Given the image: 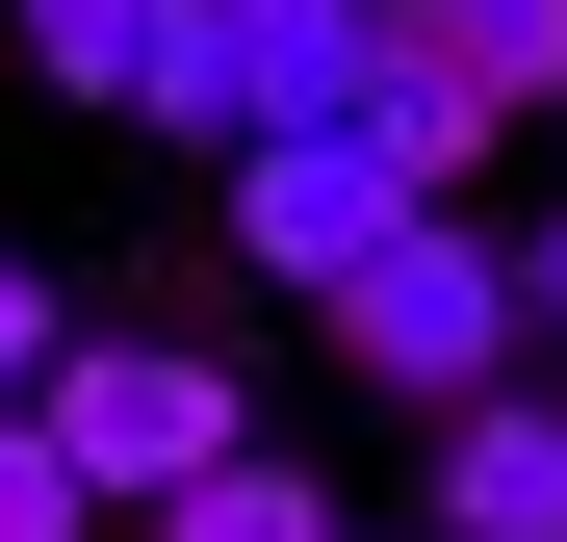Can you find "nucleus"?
<instances>
[{
  "label": "nucleus",
  "instance_id": "9d476101",
  "mask_svg": "<svg viewBox=\"0 0 567 542\" xmlns=\"http://www.w3.org/2000/svg\"><path fill=\"white\" fill-rule=\"evenodd\" d=\"M130 52H155V0H27V78L52 104H130Z\"/></svg>",
  "mask_w": 567,
  "mask_h": 542
},
{
  "label": "nucleus",
  "instance_id": "7ed1b4c3",
  "mask_svg": "<svg viewBox=\"0 0 567 542\" xmlns=\"http://www.w3.org/2000/svg\"><path fill=\"white\" fill-rule=\"evenodd\" d=\"M388 233H413V181L361 130H233V258H258V285H361Z\"/></svg>",
  "mask_w": 567,
  "mask_h": 542
},
{
  "label": "nucleus",
  "instance_id": "f257e3e1",
  "mask_svg": "<svg viewBox=\"0 0 567 542\" xmlns=\"http://www.w3.org/2000/svg\"><path fill=\"white\" fill-rule=\"evenodd\" d=\"M27 439L78 466V517H155L181 466H233L258 413H233V361H207V336H52V361H27Z\"/></svg>",
  "mask_w": 567,
  "mask_h": 542
},
{
  "label": "nucleus",
  "instance_id": "6e6552de",
  "mask_svg": "<svg viewBox=\"0 0 567 542\" xmlns=\"http://www.w3.org/2000/svg\"><path fill=\"white\" fill-rule=\"evenodd\" d=\"M155 542H336V491L233 439V466H181V491H155Z\"/></svg>",
  "mask_w": 567,
  "mask_h": 542
},
{
  "label": "nucleus",
  "instance_id": "9b49d317",
  "mask_svg": "<svg viewBox=\"0 0 567 542\" xmlns=\"http://www.w3.org/2000/svg\"><path fill=\"white\" fill-rule=\"evenodd\" d=\"M0 542H78V466H52L27 413H0Z\"/></svg>",
  "mask_w": 567,
  "mask_h": 542
},
{
  "label": "nucleus",
  "instance_id": "423d86ee",
  "mask_svg": "<svg viewBox=\"0 0 567 542\" xmlns=\"http://www.w3.org/2000/svg\"><path fill=\"white\" fill-rule=\"evenodd\" d=\"M388 52H439L491 130H542V104H567V0H388Z\"/></svg>",
  "mask_w": 567,
  "mask_h": 542
},
{
  "label": "nucleus",
  "instance_id": "f8f14e48",
  "mask_svg": "<svg viewBox=\"0 0 567 542\" xmlns=\"http://www.w3.org/2000/svg\"><path fill=\"white\" fill-rule=\"evenodd\" d=\"M52 336H78V310L27 285V258H0V413H27V361H52Z\"/></svg>",
  "mask_w": 567,
  "mask_h": 542
},
{
  "label": "nucleus",
  "instance_id": "ddd939ff",
  "mask_svg": "<svg viewBox=\"0 0 567 542\" xmlns=\"http://www.w3.org/2000/svg\"><path fill=\"white\" fill-rule=\"evenodd\" d=\"M516 336H567V207H542V233H516Z\"/></svg>",
  "mask_w": 567,
  "mask_h": 542
},
{
  "label": "nucleus",
  "instance_id": "39448f33",
  "mask_svg": "<svg viewBox=\"0 0 567 542\" xmlns=\"http://www.w3.org/2000/svg\"><path fill=\"white\" fill-rule=\"evenodd\" d=\"M233 27V130H336L361 52H388V0H207Z\"/></svg>",
  "mask_w": 567,
  "mask_h": 542
},
{
  "label": "nucleus",
  "instance_id": "f03ea898",
  "mask_svg": "<svg viewBox=\"0 0 567 542\" xmlns=\"http://www.w3.org/2000/svg\"><path fill=\"white\" fill-rule=\"evenodd\" d=\"M336 310V361L388 413H464V388H516V233H464V207H413L388 258H361V285H310Z\"/></svg>",
  "mask_w": 567,
  "mask_h": 542
},
{
  "label": "nucleus",
  "instance_id": "20e7f679",
  "mask_svg": "<svg viewBox=\"0 0 567 542\" xmlns=\"http://www.w3.org/2000/svg\"><path fill=\"white\" fill-rule=\"evenodd\" d=\"M439 542H567V388H464L439 413Z\"/></svg>",
  "mask_w": 567,
  "mask_h": 542
},
{
  "label": "nucleus",
  "instance_id": "1a4fd4ad",
  "mask_svg": "<svg viewBox=\"0 0 567 542\" xmlns=\"http://www.w3.org/2000/svg\"><path fill=\"white\" fill-rule=\"evenodd\" d=\"M130 130H207V155H233V27H207V0H155V52H130Z\"/></svg>",
  "mask_w": 567,
  "mask_h": 542
},
{
  "label": "nucleus",
  "instance_id": "0eeeda50",
  "mask_svg": "<svg viewBox=\"0 0 567 542\" xmlns=\"http://www.w3.org/2000/svg\"><path fill=\"white\" fill-rule=\"evenodd\" d=\"M336 130H361V155H388V181H413V207H464V155H491V104H464V78H439V52H361V104H336Z\"/></svg>",
  "mask_w": 567,
  "mask_h": 542
}]
</instances>
